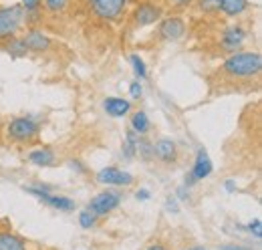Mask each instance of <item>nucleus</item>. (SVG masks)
<instances>
[{
  "label": "nucleus",
  "mask_w": 262,
  "mask_h": 250,
  "mask_svg": "<svg viewBox=\"0 0 262 250\" xmlns=\"http://www.w3.org/2000/svg\"><path fill=\"white\" fill-rule=\"evenodd\" d=\"M262 69V59L258 53H234L222 65V75L230 77L232 81H252L258 79Z\"/></svg>",
  "instance_id": "nucleus-1"
},
{
  "label": "nucleus",
  "mask_w": 262,
  "mask_h": 250,
  "mask_svg": "<svg viewBox=\"0 0 262 250\" xmlns=\"http://www.w3.org/2000/svg\"><path fill=\"white\" fill-rule=\"evenodd\" d=\"M83 6L85 14L91 16L97 23L105 25H115L121 23L123 16L127 14L129 0H79Z\"/></svg>",
  "instance_id": "nucleus-2"
},
{
  "label": "nucleus",
  "mask_w": 262,
  "mask_h": 250,
  "mask_svg": "<svg viewBox=\"0 0 262 250\" xmlns=\"http://www.w3.org/2000/svg\"><path fill=\"white\" fill-rule=\"evenodd\" d=\"M25 23V10L20 4L0 6V43H6L8 38L16 36Z\"/></svg>",
  "instance_id": "nucleus-3"
},
{
  "label": "nucleus",
  "mask_w": 262,
  "mask_h": 250,
  "mask_svg": "<svg viewBox=\"0 0 262 250\" xmlns=\"http://www.w3.org/2000/svg\"><path fill=\"white\" fill-rule=\"evenodd\" d=\"M164 16V6L151 2V0H145L141 2L139 6H135V10L129 14V27L131 31H137V29H143V27H149V25H156L160 23Z\"/></svg>",
  "instance_id": "nucleus-4"
},
{
  "label": "nucleus",
  "mask_w": 262,
  "mask_h": 250,
  "mask_svg": "<svg viewBox=\"0 0 262 250\" xmlns=\"http://www.w3.org/2000/svg\"><path fill=\"white\" fill-rule=\"evenodd\" d=\"M40 127L34 121V117H14L8 123V137L14 141H33L34 137L38 135Z\"/></svg>",
  "instance_id": "nucleus-5"
},
{
  "label": "nucleus",
  "mask_w": 262,
  "mask_h": 250,
  "mask_svg": "<svg viewBox=\"0 0 262 250\" xmlns=\"http://www.w3.org/2000/svg\"><path fill=\"white\" fill-rule=\"evenodd\" d=\"M121 204V194L115 192V190H105L97 194L91 202H89V210L95 214V216H107L109 212L117 210Z\"/></svg>",
  "instance_id": "nucleus-6"
},
{
  "label": "nucleus",
  "mask_w": 262,
  "mask_h": 250,
  "mask_svg": "<svg viewBox=\"0 0 262 250\" xmlns=\"http://www.w3.org/2000/svg\"><path fill=\"white\" fill-rule=\"evenodd\" d=\"M186 34V20L182 16H167L160 20L158 36L164 40H180Z\"/></svg>",
  "instance_id": "nucleus-7"
},
{
  "label": "nucleus",
  "mask_w": 262,
  "mask_h": 250,
  "mask_svg": "<svg viewBox=\"0 0 262 250\" xmlns=\"http://www.w3.org/2000/svg\"><path fill=\"white\" fill-rule=\"evenodd\" d=\"M246 40V31L238 25H232V27H226L222 31V38H220V45L224 51H230V53H236Z\"/></svg>",
  "instance_id": "nucleus-8"
},
{
  "label": "nucleus",
  "mask_w": 262,
  "mask_h": 250,
  "mask_svg": "<svg viewBox=\"0 0 262 250\" xmlns=\"http://www.w3.org/2000/svg\"><path fill=\"white\" fill-rule=\"evenodd\" d=\"M97 182L107 186H129L133 182V176L119 168H103L97 174Z\"/></svg>",
  "instance_id": "nucleus-9"
},
{
  "label": "nucleus",
  "mask_w": 262,
  "mask_h": 250,
  "mask_svg": "<svg viewBox=\"0 0 262 250\" xmlns=\"http://www.w3.org/2000/svg\"><path fill=\"white\" fill-rule=\"evenodd\" d=\"M25 45L29 49V53H45L51 49V38L36 27H31V31L27 32L25 36Z\"/></svg>",
  "instance_id": "nucleus-10"
},
{
  "label": "nucleus",
  "mask_w": 262,
  "mask_h": 250,
  "mask_svg": "<svg viewBox=\"0 0 262 250\" xmlns=\"http://www.w3.org/2000/svg\"><path fill=\"white\" fill-rule=\"evenodd\" d=\"M154 157L164 163H173L178 159V143L169 137H162L154 143Z\"/></svg>",
  "instance_id": "nucleus-11"
},
{
  "label": "nucleus",
  "mask_w": 262,
  "mask_h": 250,
  "mask_svg": "<svg viewBox=\"0 0 262 250\" xmlns=\"http://www.w3.org/2000/svg\"><path fill=\"white\" fill-rule=\"evenodd\" d=\"M103 109L111 117H125L131 111V103L127 99H121V97H107L103 101Z\"/></svg>",
  "instance_id": "nucleus-12"
},
{
  "label": "nucleus",
  "mask_w": 262,
  "mask_h": 250,
  "mask_svg": "<svg viewBox=\"0 0 262 250\" xmlns=\"http://www.w3.org/2000/svg\"><path fill=\"white\" fill-rule=\"evenodd\" d=\"M73 0H42L40 10L47 18H59V16H65Z\"/></svg>",
  "instance_id": "nucleus-13"
},
{
  "label": "nucleus",
  "mask_w": 262,
  "mask_h": 250,
  "mask_svg": "<svg viewBox=\"0 0 262 250\" xmlns=\"http://www.w3.org/2000/svg\"><path fill=\"white\" fill-rule=\"evenodd\" d=\"M190 174L194 176L196 182L204 180V178H208V176L212 174V161H210V156H208L206 150H200V152H198L196 161H194V168H192Z\"/></svg>",
  "instance_id": "nucleus-14"
},
{
  "label": "nucleus",
  "mask_w": 262,
  "mask_h": 250,
  "mask_svg": "<svg viewBox=\"0 0 262 250\" xmlns=\"http://www.w3.org/2000/svg\"><path fill=\"white\" fill-rule=\"evenodd\" d=\"M250 8L248 0H218V12L226 14L230 18H236L240 14H244Z\"/></svg>",
  "instance_id": "nucleus-15"
},
{
  "label": "nucleus",
  "mask_w": 262,
  "mask_h": 250,
  "mask_svg": "<svg viewBox=\"0 0 262 250\" xmlns=\"http://www.w3.org/2000/svg\"><path fill=\"white\" fill-rule=\"evenodd\" d=\"M20 6L25 10V20L29 27H34L38 23H42V0H20Z\"/></svg>",
  "instance_id": "nucleus-16"
},
{
  "label": "nucleus",
  "mask_w": 262,
  "mask_h": 250,
  "mask_svg": "<svg viewBox=\"0 0 262 250\" xmlns=\"http://www.w3.org/2000/svg\"><path fill=\"white\" fill-rule=\"evenodd\" d=\"M42 202L55 210H61V212H73L75 210V200L67 198V196H59V194H47L42 198Z\"/></svg>",
  "instance_id": "nucleus-17"
},
{
  "label": "nucleus",
  "mask_w": 262,
  "mask_h": 250,
  "mask_svg": "<svg viewBox=\"0 0 262 250\" xmlns=\"http://www.w3.org/2000/svg\"><path fill=\"white\" fill-rule=\"evenodd\" d=\"M29 161L34 163V165L49 168V165H53V163L57 161V157H55V152H53V150H49V148H40V150H34V152L29 154Z\"/></svg>",
  "instance_id": "nucleus-18"
},
{
  "label": "nucleus",
  "mask_w": 262,
  "mask_h": 250,
  "mask_svg": "<svg viewBox=\"0 0 262 250\" xmlns=\"http://www.w3.org/2000/svg\"><path fill=\"white\" fill-rule=\"evenodd\" d=\"M4 49L12 55V57H27V53H29V49H27V45H25V38L23 36H12V38H8L6 43H4Z\"/></svg>",
  "instance_id": "nucleus-19"
},
{
  "label": "nucleus",
  "mask_w": 262,
  "mask_h": 250,
  "mask_svg": "<svg viewBox=\"0 0 262 250\" xmlns=\"http://www.w3.org/2000/svg\"><path fill=\"white\" fill-rule=\"evenodd\" d=\"M0 250H27V244L10 232H0Z\"/></svg>",
  "instance_id": "nucleus-20"
},
{
  "label": "nucleus",
  "mask_w": 262,
  "mask_h": 250,
  "mask_svg": "<svg viewBox=\"0 0 262 250\" xmlns=\"http://www.w3.org/2000/svg\"><path fill=\"white\" fill-rule=\"evenodd\" d=\"M131 129L137 133V135H145L149 131V117L145 111H135L133 117H131Z\"/></svg>",
  "instance_id": "nucleus-21"
},
{
  "label": "nucleus",
  "mask_w": 262,
  "mask_h": 250,
  "mask_svg": "<svg viewBox=\"0 0 262 250\" xmlns=\"http://www.w3.org/2000/svg\"><path fill=\"white\" fill-rule=\"evenodd\" d=\"M200 12L208 14V16H214L218 14V0H194Z\"/></svg>",
  "instance_id": "nucleus-22"
},
{
  "label": "nucleus",
  "mask_w": 262,
  "mask_h": 250,
  "mask_svg": "<svg viewBox=\"0 0 262 250\" xmlns=\"http://www.w3.org/2000/svg\"><path fill=\"white\" fill-rule=\"evenodd\" d=\"M129 61H131V65H133L135 75H137L139 79H145V77H147V69H145V62H143V59H141L139 55H131Z\"/></svg>",
  "instance_id": "nucleus-23"
},
{
  "label": "nucleus",
  "mask_w": 262,
  "mask_h": 250,
  "mask_svg": "<svg viewBox=\"0 0 262 250\" xmlns=\"http://www.w3.org/2000/svg\"><path fill=\"white\" fill-rule=\"evenodd\" d=\"M95 222H97V216H95L91 210H83V212L79 214V224H81L83 228H93Z\"/></svg>",
  "instance_id": "nucleus-24"
},
{
  "label": "nucleus",
  "mask_w": 262,
  "mask_h": 250,
  "mask_svg": "<svg viewBox=\"0 0 262 250\" xmlns=\"http://www.w3.org/2000/svg\"><path fill=\"white\" fill-rule=\"evenodd\" d=\"M194 0H167V4L173 8V10H186L188 6H192Z\"/></svg>",
  "instance_id": "nucleus-25"
},
{
  "label": "nucleus",
  "mask_w": 262,
  "mask_h": 250,
  "mask_svg": "<svg viewBox=\"0 0 262 250\" xmlns=\"http://www.w3.org/2000/svg\"><path fill=\"white\" fill-rule=\"evenodd\" d=\"M129 95L133 99H139L141 95H143V87H141V83L139 81H133L129 85Z\"/></svg>",
  "instance_id": "nucleus-26"
},
{
  "label": "nucleus",
  "mask_w": 262,
  "mask_h": 250,
  "mask_svg": "<svg viewBox=\"0 0 262 250\" xmlns=\"http://www.w3.org/2000/svg\"><path fill=\"white\" fill-rule=\"evenodd\" d=\"M248 230L256 236V238H262V228H260V220H254V222H250L248 224Z\"/></svg>",
  "instance_id": "nucleus-27"
},
{
  "label": "nucleus",
  "mask_w": 262,
  "mask_h": 250,
  "mask_svg": "<svg viewBox=\"0 0 262 250\" xmlns=\"http://www.w3.org/2000/svg\"><path fill=\"white\" fill-rule=\"evenodd\" d=\"M135 198H137V200H149V198H151V194H149V190L141 187V190H137V192H135Z\"/></svg>",
  "instance_id": "nucleus-28"
},
{
  "label": "nucleus",
  "mask_w": 262,
  "mask_h": 250,
  "mask_svg": "<svg viewBox=\"0 0 262 250\" xmlns=\"http://www.w3.org/2000/svg\"><path fill=\"white\" fill-rule=\"evenodd\" d=\"M71 168H73L75 172H79V174H85V165H83L79 159H71Z\"/></svg>",
  "instance_id": "nucleus-29"
},
{
  "label": "nucleus",
  "mask_w": 262,
  "mask_h": 250,
  "mask_svg": "<svg viewBox=\"0 0 262 250\" xmlns=\"http://www.w3.org/2000/svg\"><path fill=\"white\" fill-rule=\"evenodd\" d=\"M220 250H250V248H244V246H238V244H224V246H220Z\"/></svg>",
  "instance_id": "nucleus-30"
},
{
  "label": "nucleus",
  "mask_w": 262,
  "mask_h": 250,
  "mask_svg": "<svg viewBox=\"0 0 262 250\" xmlns=\"http://www.w3.org/2000/svg\"><path fill=\"white\" fill-rule=\"evenodd\" d=\"M224 186H226V190H228V192H236V182H234V180H228Z\"/></svg>",
  "instance_id": "nucleus-31"
},
{
  "label": "nucleus",
  "mask_w": 262,
  "mask_h": 250,
  "mask_svg": "<svg viewBox=\"0 0 262 250\" xmlns=\"http://www.w3.org/2000/svg\"><path fill=\"white\" fill-rule=\"evenodd\" d=\"M147 250H167V248H165L164 244H151V246H149Z\"/></svg>",
  "instance_id": "nucleus-32"
},
{
  "label": "nucleus",
  "mask_w": 262,
  "mask_h": 250,
  "mask_svg": "<svg viewBox=\"0 0 262 250\" xmlns=\"http://www.w3.org/2000/svg\"><path fill=\"white\" fill-rule=\"evenodd\" d=\"M188 250H206L204 246H192V248H188Z\"/></svg>",
  "instance_id": "nucleus-33"
}]
</instances>
